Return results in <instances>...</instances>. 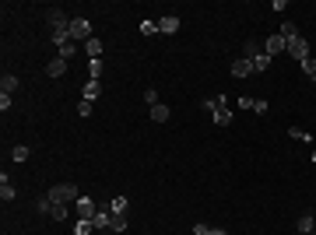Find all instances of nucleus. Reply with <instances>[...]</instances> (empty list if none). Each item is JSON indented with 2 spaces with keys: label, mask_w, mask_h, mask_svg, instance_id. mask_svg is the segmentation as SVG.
<instances>
[{
  "label": "nucleus",
  "mask_w": 316,
  "mask_h": 235,
  "mask_svg": "<svg viewBox=\"0 0 316 235\" xmlns=\"http://www.w3.org/2000/svg\"><path fill=\"white\" fill-rule=\"evenodd\" d=\"M53 204H67L74 207L81 200V190H77V182H57V186H49V193H46Z\"/></svg>",
  "instance_id": "obj_1"
},
{
  "label": "nucleus",
  "mask_w": 316,
  "mask_h": 235,
  "mask_svg": "<svg viewBox=\"0 0 316 235\" xmlns=\"http://www.w3.org/2000/svg\"><path fill=\"white\" fill-rule=\"evenodd\" d=\"M70 39H74V42H77V39L88 42V39H92V21H88V18H74V21H70Z\"/></svg>",
  "instance_id": "obj_2"
},
{
  "label": "nucleus",
  "mask_w": 316,
  "mask_h": 235,
  "mask_svg": "<svg viewBox=\"0 0 316 235\" xmlns=\"http://www.w3.org/2000/svg\"><path fill=\"white\" fill-rule=\"evenodd\" d=\"M288 53L302 63V60H309V42H306L302 35H295V39H288Z\"/></svg>",
  "instance_id": "obj_3"
},
{
  "label": "nucleus",
  "mask_w": 316,
  "mask_h": 235,
  "mask_svg": "<svg viewBox=\"0 0 316 235\" xmlns=\"http://www.w3.org/2000/svg\"><path fill=\"white\" fill-rule=\"evenodd\" d=\"M284 49H288V39H284L281 32H278V35H271V39L264 42V53H267V57H278V53H284Z\"/></svg>",
  "instance_id": "obj_4"
},
{
  "label": "nucleus",
  "mask_w": 316,
  "mask_h": 235,
  "mask_svg": "<svg viewBox=\"0 0 316 235\" xmlns=\"http://www.w3.org/2000/svg\"><path fill=\"white\" fill-rule=\"evenodd\" d=\"M74 211H77V214H81V218H85V221H92L95 214H98V207L92 204V197H81V200H77V204H74Z\"/></svg>",
  "instance_id": "obj_5"
},
{
  "label": "nucleus",
  "mask_w": 316,
  "mask_h": 235,
  "mask_svg": "<svg viewBox=\"0 0 316 235\" xmlns=\"http://www.w3.org/2000/svg\"><path fill=\"white\" fill-rule=\"evenodd\" d=\"M92 225H95V232H106V228L113 225V214H109V207H98V214L92 218Z\"/></svg>",
  "instance_id": "obj_6"
},
{
  "label": "nucleus",
  "mask_w": 316,
  "mask_h": 235,
  "mask_svg": "<svg viewBox=\"0 0 316 235\" xmlns=\"http://www.w3.org/2000/svg\"><path fill=\"white\" fill-rule=\"evenodd\" d=\"M250 74H253V63H250V60H243V57L232 60V77H250Z\"/></svg>",
  "instance_id": "obj_7"
},
{
  "label": "nucleus",
  "mask_w": 316,
  "mask_h": 235,
  "mask_svg": "<svg viewBox=\"0 0 316 235\" xmlns=\"http://www.w3.org/2000/svg\"><path fill=\"white\" fill-rule=\"evenodd\" d=\"M250 63H253V74H264V70H271L274 57H267V53H256V57H253Z\"/></svg>",
  "instance_id": "obj_8"
},
{
  "label": "nucleus",
  "mask_w": 316,
  "mask_h": 235,
  "mask_svg": "<svg viewBox=\"0 0 316 235\" xmlns=\"http://www.w3.org/2000/svg\"><path fill=\"white\" fill-rule=\"evenodd\" d=\"M295 228H299V235H309V232H316V221H313V214H299Z\"/></svg>",
  "instance_id": "obj_9"
},
{
  "label": "nucleus",
  "mask_w": 316,
  "mask_h": 235,
  "mask_svg": "<svg viewBox=\"0 0 316 235\" xmlns=\"http://www.w3.org/2000/svg\"><path fill=\"white\" fill-rule=\"evenodd\" d=\"M63 70H67V60H60V57H53L46 63V74H49V77H63Z\"/></svg>",
  "instance_id": "obj_10"
},
{
  "label": "nucleus",
  "mask_w": 316,
  "mask_h": 235,
  "mask_svg": "<svg viewBox=\"0 0 316 235\" xmlns=\"http://www.w3.org/2000/svg\"><path fill=\"white\" fill-rule=\"evenodd\" d=\"M14 197H18V190L7 182V176H0V200H4V204H11Z\"/></svg>",
  "instance_id": "obj_11"
},
{
  "label": "nucleus",
  "mask_w": 316,
  "mask_h": 235,
  "mask_svg": "<svg viewBox=\"0 0 316 235\" xmlns=\"http://www.w3.org/2000/svg\"><path fill=\"white\" fill-rule=\"evenodd\" d=\"M148 116H151V123H165V119H169V106H165V102H158V106L148 109Z\"/></svg>",
  "instance_id": "obj_12"
},
{
  "label": "nucleus",
  "mask_w": 316,
  "mask_h": 235,
  "mask_svg": "<svg viewBox=\"0 0 316 235\" xmlns=\"http://www.w3.org/2000/svg\"><path fill=\"white\" fill-rule=\"evenodd\" d=\"M81 95H85V102H95V98L102 95V81H92V77H88V85H85Z\"/></svg>",
  "instance_id": "obj_13"
},
{
  "label": "nucleus",
  "mask_w": 316,
  "mask_h": 235,
  "mask_svg": "<svg viewBox=\"0 0 316 235\" xmlns=\"http://www.w3.org/2000/svg\"><path fill=\"white\" fill-rule=\"evenodd\" d=\"M126 207H130V200H126V197H113V200H109V214L123 218V214H126Z\"/></svg>",
  "instance_id": "obj_14"
},
{
  "label": "nucleus",
  "mask_w": 316,
  "mask_h": 235,
  "mask_svg": "<svg viewBox=\"0 0 316 235\" xmlns=\"http://www.w3.org/2000/svg\"><path fill=\"white\" fill-rule=\"evenodd\" d=\"M211 119H215L218 126H228V123H232V109H228V106H218V109L211 113Z\"/></svg>",
  "instance_id": "obj_15"
},
{
  "label": "nucleus",
  "mask_w": 316,
  "mask_h": 235,
  "mask_svg": "<svg viewBox=\"0 0 316 235\" xmlns=\"http://www.w3.org/2000/svg\"><path fill=\"white\" fill-rule=\"evenodd\" d=\"M18 85H21V81H18L14 74H4V77H0V91H4V95H14Z\"/></svg>",
  "instance_id": "obj_16"
},
{
  "label": "nucleus",
  "mask_w": 316,
  "mask_h": 235,
  "mask_svg": "<svg viewBox=\"0 0 316 235\" xmlns=\"http://www.w3.org/2000/svg\"><path fill=\"white\" fill-rule=\"evenodd\" d=\"M158 32H179V18H172V14L158 18Z\"/></svg>",
  "instance_id": "obj_17"
},
{
  "label": "nucleus",
  "mask_w": 316,
  "mask_h": 235,
  "mask_svg": "<svg viewBox=\"0 0 316 235\" xmlns=\"http://www.w3.org/2000/svg\"><path fill=\"white\" fill-rule=\"evenodd\" d=\"M85 53H88V60H102V42L98 39H88L85 42Z\"/></svg>",
  "instance_id": "obj_18"
},
{
  "label": "nucleus",
  "mask_w": 316,
  "mask_h": 235,
  "mask_svg": "<svg viewBox=\"0 0 316 235\" xmlns=\"http://www.w3.org/2000/svg\"><path fill=\"white\" fill-rule=\"evenodd\" d=\"M256 53H264V46H260L256 39H250V42L243 46V60H253V57H256Z\"/></svg>",
  "instance_id": "obj_19"
},
{
  "label": "nucleus",
  "mask_w": 316,
  "mask_h": 235,
  "mask_svg": "<svg viewBox=\"0 0 316 235\" xmlns=\"http://www.w3.org/2000/svg\"><path fill=\"white\" fill-rule=\"evenodd\" d=\"M218 106H228V98H225V95H211V98H204V109H207V113H215Z\"/></svg>",
  "instance_id": "obj_20"
},
{
  "label": "nucleus",
  "mask_w": 316,
  "mask_h": 235,
  "mask_svg": "<svg viewBox=\"0 0 316 235\" xmlns=\"http://www.w3.org/2000/svg\"><path fill=\"white\" fill-rule=\"evenodd\" d=\"M74 53H77V42H63V46H57V57L60 60H70Z\"/></svg>",
  "instance_id": "obj_21"
},
{
  "label": "nucleus",
  "mask_w": 316,
  "mask_h": 235,
  "mask_svg": "<svg viewBox=\"0 0 316 235\" xmlns=\"http://www.w3.org/2000/svg\"><path fill=\"white\" fill-rule=\"evenodd\" d=\"M288 137H292V141H306V144H313V137H309L302 126H288Z\"/></svg>",
  "instance_id": "obj_22"
},
{
  "label": "nucleus",
  "mask_w": 316,
  "mask_h": 235,
  "mask_svg": "<svg viewBox=\"0 0 316 235\" xmlns=\"http://www.w3.org/2000/svg\"><path fill=\"white\" fill-rule=\"evenodd\" d=\"M67 214H70V207H67V204H53V211H49L53 221H67Z\"/></svg>",
  "instance_id": "obj_23"
},
{
  "label": "nucleus",
  "mask_w": 316,
  "mask_h": 235,
  "mask_svg": "<svg viewBox=\"0 0 316 235\" xmlns=\"http://www.w3.org/2000/svg\"><path fill=\"white\" fill-rule=\"evenodd\" d=\"M29 154H32V147H29V144H18V147H11V158H14V162H25Z\"/></svg>",
  "instance_id": "obj_24"
},
{
  "label": "nucleus",
  "mask_w": 316,
  "mask_h": 235,
  "mask_svg": "<svg viewBox=\"0 0 316 235\" xmlns=\"http://www.w3.org/2000/svg\"><path fill=\"white\" fill-rule=\"evenodd\" d=\"M102 70H106V67H102V60H88V74H92V81L102 77Z\"/></svg>",
  "instance_id": "obj_25"
},
{
  "label": "nucleus",
  "mask_w": 316,
  "mask_h": 235,
  "mask_svg": "<svg viewBox=\"0 0 316 235\" xmlns=\"http://www.w3.org/2000/svg\"><path fill=\"white\" fill-rule=\"evenodd\" d=\"M109 232H116V235L126 232V214H123V218H116V214H113V225H109Z\"/></svg>",
  "instance_id": "obj_26"
},
{
  "label": "nucleus",
  "mask_w": 316,
  "mask_h": 235,
  "mask_svg": "<svg viewBox=\"0 0 316 235\" xmlns=\"http://www.w3.org/2000/svg\"><path fill=\"white\" fill-rule=\"evenodd\" d=\"M92 232H95V225H92V221H85V218L74 225V235H92Z\"/></svg>",
  "instance_id": "obj_27"
},
{
  "label": "nucleus",
  "mask_w": 316,
  "mask_h": 235,
  "mask_svg": "<svg viewBox=\"0 0 316 235\" xmlns=\"http://www.w3.org/2000/svg\"><path fill=\"white\" fill-rule=\"evenodd\" d=\"M299 67H302V74H306V77H313V81H316V60H313V57H309V60H302Z\"/></svg>",
  "instance_id": "obj_28"
},
{
  "label": "nucleus",
  "mask_w": 316,
  "mask_h": 235,
  "mask_svg": "<svg viewBox=\"0 0 316 235\" xmlns=\"http://www.w3.org/2000/svg\"><path fill=\"white\" fill-rule=\"evenodd\" d=\"M35 211H39V214H49V211H53V200H49V197H39V200H35Z\"/></svg>",
  "instance_id": "obj_29"
},
{
  "label": "nucleus",
  "mask_w": 316,
  "mask_h": 235,
  "mask_svg": "<svg viewBox=\"0 0 316 235\" xmlns=\"http://www.w3.org/2000/svg\"><path fill=\"white\" fill-rule=\"evenodd\" d=\"M281 35H284V39H295V35H299V29H295L292 21H284V25H281Z\"/></svg>",
  "instance_id": "obj_30"
},
{
  "label": "nucleus",
  "mask_w": 316,
  "mask_h": 235,
  "mask_svg": "<svg viewBox=\"0 0 316 235\" xmlns=\"http://www.w3.org/2000/svg\"><path fill=\"white\" fill-rule=\"evenodd\" d=\"M144 102H148V109H151V106H158V91L148 88V91H144Z\"/></svg>",
  "instance_id": "obj_31"
},
{
  "label": "nucleus",
  "mask_w": 316,
  "mask_h": 235,
  "mask_svg": "<svg viewBox=\"0 0 316 235\" xmlns=\"http://www.w3.org/2000/svg\"><path fill=\"white\" fill-rule=\"evenodd\" d=\"M267 109H271V106H267V102H264V98H253V113H260V116H264V113H267Z\"/></svg>",
  "instance_id": "obj_32"
},
{
  "label": "nucleus",
  "mask_w": 316,
  "mask_h": 235,
  "mask_svg": "<svg viewBox=\"0 0 316 235\" xmlns=\"http://www.w3.org/2000/svg\"><path fill=\"white\" fill-rule=\"evenodd\" d=\"M141 32H144V35H155V32H158V21H141Z\"/></svg>",
  "instance_id": "obj_33"
},
{
  "label": "nucleus",
  "mask_w": 316,
  "mask_h": 235,
  "mask_svg": "<svg viewBox=\"0 0 316 235\" xmlns=\"http://www.w3.org/2000/svg\"><path fill=\"white\" fill-rule=\"evenodd\" d=\"M77 113H81V116H92V102H85V98H81V106H77Z\"/></svg>",
  "instance_id": "obj_34"
},
{
  "label": "nucleus",
  "mask_w": 316,
  "mask_h": 235,
  "mask_svg": "<svg viewBox=\"0 0 316 235\" xmlns=\"http://www.w3.org/2000/svg\"><path fill=\"white\" fill-rule=\"evenodd\" d=\"M207 232H211L207 225H193V235H207Z\"/></svg>",
  "instance_id": "obj_35"
},
{
  "label": "nucleus",
  "mask_w": 316,
  "mask_h": 235,
  "mask_svg": "<svg viewBox=\"0 0 316 235\" xmlns=\"http://www.w3.org/2000/svg\"><path fill=\"white\" fill-rule=\"evenodd\" d=\"M207 235H228V232H225V228H211Z\"/></svg>",
  "instance_id": "obj_36"
},
{
  "label": "nucleus",
  "mask_w": 316,
  "mask_h": 235,
  "mask_svg": "<svg viewBox=\"0 0 316 235\" xmlns=\"http://www.w3.org/2000/svg\"><path fill=\"white\" fill-rule=\"evenodd\" d=\"M313 165H316V151H313Z\"/></svg>",
  "instance_id": "obj_37"
},
{
  "label": "nucleus",
  "mask_w": 316,
  "mask_h": 235,
  "mask_svg": "<svg viewBox=\"0 0 316 235\" xmlns=\"http://www.w3.org/2000/svg\"><path fill=\"white\" fill-rule=\"evenodd\" d=\"M309 235H316V232H309Z\"/></svg>",
  "instance_id": "obj_38"
}]
</instances>
